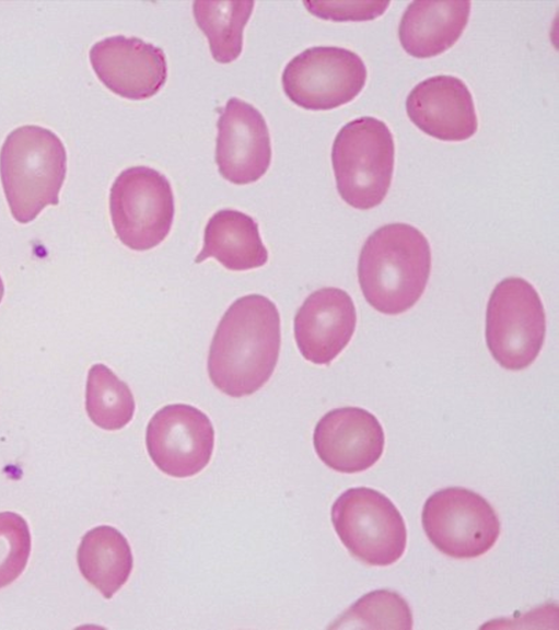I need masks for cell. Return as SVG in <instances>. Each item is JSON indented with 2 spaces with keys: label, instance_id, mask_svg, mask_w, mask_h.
Instances as JSON below:
<instances>
[{
  "label": "cell",
  "instance_id": "1",
  "mask_svg": "<svg viewBox=\"0 0 559 630\" xmlns=\"http://www.w3.org/2000/svg\"><path fill=\"white\" fill-rule=\"evenodd\" d=\"M280 315L268 298L234 301L221 318L208 355L212 384L232 397L248 396L267 383L278 362Z\"/></svg>",
  "mask_w": 559,
  "mask_h": 630
},
{
  "label": "cell",
  "instance_id": "2",
  "mask_svg": "<svg viewBox=\"0 0 559 630\" xmlns=\"http://www.w3.org/2000/svg\"><path fill=\"white\" fill-rule=\"evenodd\" d=\"M431 269L430 245L407 223H389L364 242L358 278L368 303L386 315L408 311L423 294Z\"/></svg>",
  "mask_w": 559,
  "mask_h": 630
},
{
  "label": "cell",
  "instance_id": "3",
  "mask_svg": "<svg viewBox=\"0 0 559 630\" xmlns=\"http://www.w3.org/2000/svg\"><path fill=\"white\" fill-rule=\"evenodd\" d=\"M66 172V149L55 132L33 125L11 131L0 151V177L13 218L28 223L58 205Z\"/></svg>",
  "mask_w": 559,
  "mask_h": 630
},
{
  "label": "cell",
  "instance_id": "4",
  "mask_svg": "<svg viewBox=\"0 0 559 630\" xmlns=\"http://www.w3.org/2000/svg\"><path fill=\"white\" fill-rule=\"evenodd\" d=\"M394 160V138L384 121L371 116L349 121L331 148L338 194L359 210L379 206L391 187Z\"/></svg>",
  "mask_w": 559,
  "mask_h": 630
},
{
  "label": "cell",
  "instance_id": "5",
  "mask_svg": "<svg viewBox=\"0 0 559 630\" xmlns=\"http://www.w3.org/2000/svg\"><path fill=\"white\" fill-rule=\"evenodd\" d=\"M330 514L339 539L356 559L385 567L404 555L405 521L396 505L377 490L368 487L346 490L334 502Z\"/></svg>",
  "mask_w": 559,
  "mask_h": 630
},
{
  "label": "cell",
  "instance_id": "6",
  "mask_svg": "<svg viewBox=\"0 0 559 630\" xmlns=\"http://www.w3.org/2000/svg\"><path fill=\"white\" fill-rule=\"evenodd\" d=\"M546 334V315L534 287L510 277L493 289L486 312V342L504 369L529 366L539 354Z\"/></svg>",
  "mask_w": 559,
  "mask_h": 630
},
{
  "label": "cell",
  "instance_id": "7",
  "mask_svg": "<svg viewBox=\"0 0 559 630\" xmlns=\"http://www.w3.org/2000/svg\"><path fill=\"white\" fill-rule=\"evenodd\" d=\"M112 223L120 242L148 250L171 231L175 206L168 179L148 166H131L114 180L109 191Z\"/></svg>",
  "mask_w": 559,
  "mask_h": 630
},
{
  "label": "cell",
  "instance_id": "8",
  "mask_svg": "<svg viewBox=\"0 0 559 630\" xmlns=\"http://www.w3.org/2000/svg\"><path fill=\"white\" fill-rule=\"evenodd\" d=\"M421 522L431 544L455 559L485 555L500 535V521L491 504L462 487L432 493L423 504Z\"/></svg>",
  "mask_w": 559,
  "mask_h": 630
},
{
  "label": "cell",
  "instance_id": "9",
  "mask_svg": "<svg viewBox=\"0 0 559 630\" xmlns=\"http://www.w3.org/2000/svg\"><path fill=\"white\" fill-rule=\"evenodd\" d=\"M366 67L356 52L336 46H315L293 57L282 72V88L295 105L328 110L345 105L364 88Z\"/></svg>",
  "mask_w": 559,
  "mask_h": 630
},
{
  "label": "cell",
  "instance_id": "10",
  "mask_svg": "<svg viewBox=\"0 0 559 630\" xmlns=\"http://www.w3.org/2000/svg\"><path fill=\"white\" fill-rule=\"evenodd\" d=\"M145 445L162 472L176 478L191 477L211 458L214 430L208 416L198 408L167 405L149 421Z\"/></svg>",
  "mask_w": 559,
  "mask_h": 630
},
{
  "label": "cell",
  "instance_id": "11",
  "mask_svg": "<svg viewBox=\"0 0 559 630\" xmlns=\"http://www.w3.org/2000/svg\"><path fill=\"white\" fill-rule=\"evenodd\" d=\"M89 56L100 81L124 98L152 97L167 79L164 51L138 37H106L92 46Z\"/></svg>",
  "mask_w": 559,
  "mask_h": 630
},
{
  "label": "cell",
  "instance_id": "12",
  "mask_svg": "<svg viewBox=\"0 0 559 630\" xmlns=\"http://www.w3.org/2000/svg\"><path fill=\"white\" fill-rule=\"evenodd\" d=\"M216 163L220 175L235 185L258 180L271 162L266 120L253 105L230 98L217 122Z\"/></svg>",
  "mask_w": 559,
  "mask_h": 630
},
{
  "label": "cell",
  "instance_id": "13",
  "mask_svg": "<svg viewBox=\"0 0 559 630\" xmlns=\"http://www.w3.org/2000/svg\"><path fill=\"white\" fill-rule=\"evenodd\" d=\"M313 444L326 466L354 474L366 470L381 458L385 435L373 413L359 407H342L319 419Z\"/></svg>",
  "mask_w": 559,
  "mask_h": 630
},
{
  "label": "cell",
  "instance_id": "14",
  "mask_svg": "<svg viewBox=\"0 0 559 630\" xmlns=\"http://www.w3.org/2000/svg\"><path fill=\"white\" fill-rule=\"evenodd\" d=\"M406 112L424 133L442 141H464L478 128L473 95L457 77L434 75L408 94Z\"/></svg>",
  "mask_w": 559,
  "mask_h": 630
},
{
  "label": "cell",
  "instance_id": "15",
  "mask_svg": "<svg viewBox=\"0 0 559 630\" xmlns=\"http://www.w3.org/2000/svg\"><path fill=\"white\" fill-rule=\"evenodd\" d=\"M357 324L350 295L338 288L311 293L294 316V338L303 358L329 364L349 343Z\"/></svg>",
  "mask_w": 559,
  "mask_h": 630
},
{
  "label": "cell",
  "instance_id": "16",
  "mask_svg": "<svg viewBox=\"0 0 559 630\" xmlns=\"http://www.w3.org/2000/svg\"><path fill=\"white\" fill-rule=\"evenodd\" d=\"M469 1H414L398 27L407 54L430 58L450 49L464 32L470 14Z\"/></svg>",
  "mask_w": 559,
  "mask_h": 630
},
{
  "label": "cell",
  "instance_id": "17",
  "mask_svg": "<svg viewBox=\"0 0 559 630\" xmlns=\"http://www.w3.org/2000/svg\"><path fill=\"white\" fill-rule=\"evenodd\" d=\"M216 258L223 267L243 271L264 266L268 252L264 246L256 221L237 210L223 209L209 219L203 246L195 258L200 264Z\"/></svg>",
  "mask_w": 559,
  "mask_h": 630
},
{
  "label": "cell",
  "instance_id": "18",
  "mask_svg": "<svg viewBox=\"0 0 559 630\" xmlns=\"http://www.w3.org/2000/svg\"><path fill=\"white\" fill-rule=\"evenodd\" d=\"M77 561L83 578L105 598L127 582L133 565L131 548L115 527L101 525L81 539Z\"/></svg>",
  "mask_w": 559,
  "mask_h": 630
},
{
  "label": "cell",
  "instance_id": "19",
  "mask_svg": "<svg viewBox=\"0 0 559 630\" xmlns=\"http://www.w3.org/2000/svg\"><path fill=\"white\" fill-rule=\"evenodd\" d=\"M254 5V1H194L196 24L207 36L217 62L230 63L241 55L243 31Z\"/></svg>",
  "mask_w": 559,
  "mask_h": 630
},
{
  "label": "cell",
  "instance_id": "20",
  "mask_svg": "<svg viewBox=\"0 0 559 630\" xmlns=\"http://www.w3.org/2000/svg\"><path fill=\"white\" fill-rule=\"evenodd\" d=\"M135 399L128 385L104 364L91 366L88 374L85 409L101 429L114 431L127 425L133 417Z\"/></svg>",
  "mask_w": 559,
  "mask_h": 630
},
{
  "label": "cell",
  "instance_id": "21",
  "mask_svg": "<svg viewBox=\"0 0 559 630\" xmlns=\"http://www.w3.org/2000/svg\"><path fill=\"white\" fill-rule=\"evenodd\" d=\"M338 622L342 628L409 630L412 615L408 603L398 593L377 590L359 598Z\"/></svg>",
  "mask_w": 559,
  "mask_h": 630
},
{
  "label": "cell",
  "instance_id": "22",
  "mask_svg": "<svg viewBox=\"0 0 559 630\" xmlns=\"http://www.w3.org/2000/svg\"><path fill=\"white\" fill-rule=\"evenodd\" d=\"M31 546L26 521L18 513L0 512V588L8 586L22 574Z\"/></svg>",
  "mask_w": 559,
  "mask_h": 630
},
{
  "label": "cell",
  "instance_id": "23",
  "mask_svg": "<svg viewBox=\"0 0 559 630\" xmlns=\"http://www.w3.org/2000/svg\"><path fill=\"white\" fill-rule=\"evenodd\" d=\"M307 11L323 20L369 21L382 15L389 1H305Z\"/></svg>",
  "mask_w": 559,
  "mask_h": 630
},
{
  "label": "cell",
  "instance_id": "24",
  "mask_svg": "<svg viewBox=\"0 0 559 630\" xmlns=\"http://www.w3.org/2000/svg\"><path fill=\"white\" fill-rule=\"evenodd\" d=\"M3 292H4V288H3L2 280H1V278H0V302H1V300H2Z\"/></svg>",
  "mask_w": 559,
  "mask_h": 630
}]
</instances>
